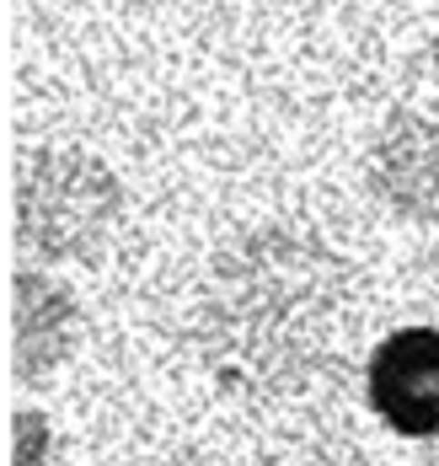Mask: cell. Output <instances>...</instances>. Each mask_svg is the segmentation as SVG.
<instances>
[{
	"label": "cell",
	"mask_w": 439,
	"mask_h": 466,
	"mask_svg": "<svg viewBox=\"0 0 439 466\" xmlns=\"http://www.w3.org/2000/svg\"><path fill=\"white\" fill-rule=\"evenodd\" d=\"M343 295L348 268L322 241L252 231L220 252L204 289L198 332L220 370L284 386L322 360Z\"/></svg>",
	"instance_id": "cell-1"
},
{
	"label": "cell",
	"mask_w": 439,
	"mask_h": 466,
	"mask_svg": "<svg viewBox=\"0 0 439 466\" xmlns=\"http://www.w3.org/2000/svg\"><path fill=\"white\" fill-rule=\"evenodd\" d=\"M124 209V187L92 150H38L16 172V231L49 258L97 252Z\"/></svg>",
	"instance_id": "cell-2"
},
{
	"label": "cell",
	"mask_w": 439,
	"mask_h": 466,
	"mask_svg": "<svg viewBox=\"0 0 439 466\" xmlns=\"http://www.w3.org/2000/svg\"><path fill=\"white\" fill-rule=\"evenodd\" d=\"M370 408L396 434H439V332L402 327L370 360Z\"/></svg>",
	"instance_id": "cell-3"
},
{
	"label": "cell",
	"mask_w": 439,
	"mask_h": 466,
	"mask_svg": "<svg viewBox=\"0 0 439 466\" xmlns=\"http://www.w3.org/2000/svg\"><path fill=\"white\" fill-rule=\"evenodd\" d=\"M364 177L386 209L439 226V118L396 113L364 156Z\"/></svg>",
	"instance_id": "cell-4"
},
{
	"label": "cell",
	"mask_w": 439,
	"mask_h": 466,
	"mask_svg": "<svg viewBox=\"0 0 439 466\" xmlns=\"http://www.w3.org/2000/svg\"><path fill=\"white\" fill-rule=\"evenodd\" d=\"M75 343V306L70 295L49 284L44 274H16L11 289V349H16V370L44 375L59 365Z\"/></svg>",
	"instance_id": "cell-5"
},
{
	"label": "cell",
	"mask_w": 439,
	"mask_h": 466,
	"mask_svg": "<svg viewBox=\"0 0 439 466\" xmlns=\"http://www.w3.org/2000/svg\"><path fill=\"white\" fill-rule=\"evenodd\" d=\"M16 434H22L16 466H38L44 461V419H38V413H22V419H16Z\"/></svg>",
	"instance_id": "cell-6"
}]
</instances>
